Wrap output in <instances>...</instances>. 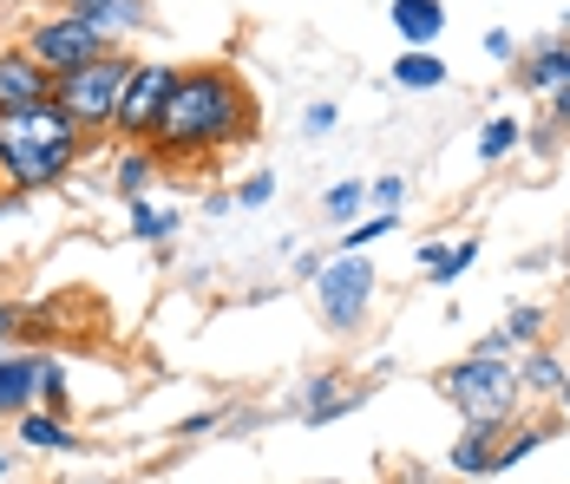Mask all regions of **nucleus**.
Segmentation results:
<instances>
[{"label":"nucleus","mask_w":570,"mask_h":484,"mask_svg":"<svg viewBox=\"0 0 570 484\" xmlns=\"http://www.w3.org/2000/svg\"><path fill=\"white\" fill-rule=\"evenodd\" d=\"M151 131H158L165 151H210V145H224L229 131H243L236 79L229 72H184Z\"/></svg>","instance_id":"1"},{"label":"nucleus","mask_w":570,"mask_h":484,"mask_svg":"<svg viewBox=\"0 0 570 484\" xmlns=\"http://www.w3.org/2000/svg\"><path fill=\"white\" fill-rule=\"evenodd\" d=\"M72 158H79V125H72L53 99L0 111V170H7V184L40 190V184H53Z\"/></svg>","instance_id":"2"},{"label":"nucleus","mask_w":570,"mask_h":484,"mask_svg":"<svg viewBox=\"0 0 570 484\" xmlns=\"http://www.w3.org/2000/svg\"><path fill=\"white\" fill-rule=\"evenodd\" d=\"M518 393H524L518 386V367L512 360H492V354H472V360H459L453 374H446V399H453L472 426H505Z\"/></svg>","instance_id":"3"},{"label":"nucleus","mask_w":570,"mask_h":484,"mask_svg":"<svg viewBox=\"0 0 570 484\" xmlns=\"http://www.w3.org/2000/svg\"><path fill=\"white\" fill-rule=\"evenodd\" d=\"M125 79H131V59H92V66H79V72H66L53 79V106L72 118V125H106L125 99Z\"/></svg>","instance_id":"4"},{"label":"nucleus","mask_w":570,"mask_h":484,"mask_svg":"<svg viewBox=\"0 0 570 484\" xmlns=\"http://www.w3.org/2000/svg\"><path fill=\"white\" fill-rule=\"evenodd\" d=\"M106 40H112V20H79V13H59V20H47V27L33 33V47H27V53L40 59L53 79H66V72H79V66L106 59Z\"/></svg>","instance_id":"5"},{"label":"nucleus","mask_w":570,"mask_h":484,"mask_svg":"<svg viewBox=\"0 0 570 484\" xmlns=\"http://www.w3.org/2000/svg\"><path fill=\"white\" fill-rule=\"evenodd\" d=\"M315 295H322V315H328V327L335 334H347V327L367 315V302H374V263H361V256H335V263H322V275H315Z\"/></svg>","instance_id":"6"},{"label":"nucleus","mask_w":570,"mask_h":484,"mask_svg":"<svg viewBox=\"0 0 570 484\" xmlns=\"http://www.w3.org/2000/svg\"><path fill=\"white\" fill-rule=\"evenodd\" d=\"M171 86H177L171 66H131L112 125H118V131H151V125H158V111H165V99H171Z\"/></svg>","instance_id":"7"},{"label":"nucleus","mask_w":570,"mask_h":484,"mask_svg":"<svg viewBox=\"0 0 570 484\" xmlns=\"http://www.w3.org/2000/svg\"><path fill=\"white\" fill-rule=\"evenodd\" d=\"M40 99H53V72L33 53H0V111L40 106Z\"/></svg>","instance_id":"8"},{"label":"nucleus","mask_w":570,"mask_h":484,"mask_svg":"<svg viewBox=\"0 0 570 484\" xmlns=\"http://www.w3.org/2000/svg\"><path fill=\"white\" fill-rule=\"evenodd\" d=\"M394 27L406 33V47H433L440 40V27H446V7L440 0H394Z\"/></svg>","instance_id":"9"},{"label":"nucleus","mask_w":570,"mask_h":484,"mask_svg":"<svg viewBox=\"0 0 570 484\" xmlns=\"http://www.w3.org/2000/svg\"><path fill=\"white\" fill-rule=\"evenodd\" d=\"M335 379H342V374H322L308 393H302V419H315V426H322V419H335V413H347V406L361 399V386H335Z\"/></svg>","instance_id":"10"},{"label":"nucleus","mask_w":570,"mask_h":484,"mask_svg":"<svg viewBox=\"0 0 570 484\" xmlns=\"http://www.w3.org/2000/svg\"><path fill=\"white\" fill-rule=\"evenodd\" d=\"M492 465H499V426H472L453 445V472L479 478V472H492Z\"/></svg>","instance_id":"11"},{"label":"nucleus","mask_w":570,"mask_h":484,"mask_svg":"<svg viewBox=\"0 0 570 484\" xmlns=\"http://www.w3.org/2000/svg\"><path fill=\"white\" fill-rule=\"evenodd\" d=\"M47 360H0V413H20L27 393H40Z\"/></svg>","instance_id":"12"},{"label":"nucleus","mask_w":570,"mask_h":484,"mask_svg":"<svg viewBox=\"0 0 570 484\" xmlns=\"http://www.w3.org/2000/svg\"><path fill=\"white\" fill-rule=\"evenodd\" d=\"M440 79H446V59L433 53V47H426V53H420V47H406V53H400L394 86H406V92H433Z\"/></svg>","instance_id":"13"},{"label":"nucleus","mask_w":570,"mask_h":484,"mask_svg":"<svg viewBox=\"0 0 570 484\" xmlns=\"http://www.w3.org/2000/svg\"><path fill=\"white\" fill-rule=\"evenodd\" d=\"M420 263L433 269V281H459V275L479 263V236H472V243H453V249H446V243H426V249H420Z\"/></svg>","instance_id":"14"},{"label":"nucleus","mask_w":570,"mask_h":484,"mask_svg":"<svg viewBox=\"0 0 570 484\" xmlns=\"http://www.w3.org/2000/svg\"><path fill=\"white\" fill-rule=\"evenodd\" d=\"M524 86H570V47H544L524 66Z\"/></svg>","instance_id":"15"},{"label":"nucleus","mask_w":570,"mask_h":484,"mask_svg":"<svg viewBox=\"0 0 570 484\" xmlns=\"http://www.w3.org/2000/svg\"><path fill=\"white\" fill-rule=\"evenodd\" d=\"M20 438H27L33 452H66V445H72V432L59 426V413H33V419L20 426Z\"/></svg>","instance_id":"16"},{"label":"nucleus","mask_w":570,"mask_h":484,"mask_svg":"<svg viewBox=\"0 0 570 484\" xmlns=\"http://www.w3.org/2000/svg\"><path fill=\"white\" fill-rule=\"evenodd\" d=\"M518 386H524V393H564V367H558L551 354H531V360L518 367Z\"/></svg>","instance_id":"17"},{"label":"nucleus","mask_w":570,"mask_h":484,"mask_svg":"<svg viewBox=\"0 0 570 484\" xmlns=\"http://www.w3.org/2000/svg\"><path fill=\"white\" fill-rule=\"evenodd\" d=\"M177 229V210H151V204H131V236L138 243H165Z\"/></svg>","instance_id":"18"},{"label":"nucleus","mask_w":570,"mask_h":484,"mask_svg":"<svg viewBox=\"0 0 570 484\" xmlns=\"http://www.w3.org/2000/svg\"><path fill=\"white\" fill-rule=\"evenodd\" d=\"M512 145H518V118H492V125L479 131V158H485V164H499Z\"/></svg>","instance_id":"19"},{"label":"nucleus","mask_w":570,"mask_h":484,"mask_svg":"<svg viewBox=\"0 0 570 484\" xmlns=\"http://www.w3.org/2000/svg\"><path fill=\"white\" fill-rule=\"evenodd\" d=\"M387 229H400V216H394V210H381L374 223H354V229H347V243H342V249H347V256H361V249H367V243H381Z\"/></svg>","instance_id":"20"},{"label":"nucleus","mask_w":570,"mask_h":484,"mask_svg":"<svg viewBox=\"0 0 570 484\" xmlns=\"http://www.w3.org/2000/svg\"><path fill=\"white\" fill-rule=\"evenodd\" d=\"M538 327H544V308H531V302H524V308H512V322L499 327V334L524 347V340H538Z\"/></svg>","instance_id":"21"},{"label":"nucleus","mask_w":570,"mask_h":484,"mask_svg":"<svg viewBox=\"0 0 570 484\" xmlns=\"http://www.w3.org/2000/svg\"><path fill=\"white\" fill-rule=\"evenodd\" d=\"M145 177H151V158H145V151H131V158L118 164V190H125L131 204H138V190H145Z\"/></svg>","instance_id":"22"},{"label":"nucleus","mask_w":570,"mask_h":484,"mask_svg":"<svg viewBox=\"0 0 570 484\" xmlns=\"http://www.w3.org/2000/svg\"><path fill=\"white\" fill-rule=\"evenodd\" d=\"M335 118H342V111H335L328 99H322V106H308V111H302V131H308V138H328V131H335Z\"/></svg>","instance_id":"23"},{"label":"nucleus","mask_w":570,"mask_h":484,"mask_svg":"<svg viewBox=\"0 0 570 484\" xmlns=\"http://www.w3.org/2000/svg\"><path fill=\"white\" fill-rule=\"evenodd\" d=\"M538 445H544V432H518L512 445H499V465H492V472H505V465H518V458H524V452H538Z\"/></svg>","instance_id":"24"},{"label":"nucleus","mask_w":570,"mask_h":484,"mask_svg":"<svg viewBox=\"0 0 570 484\" xmlns=\"http://www.w3.org/2000/svg\"><path fill=\"white\" fill-rule=\"evenodd\" d=\"M269 197H276V177H269V170H263V177H249V184L236 190V204H249V210H256V204H269Z\"/></svg>","instance_id":"25"},{"label":"nucleus","mask_w":570,"mask_h":484,"mask_svg":"<svg viewBox=\"0 0 570 484\" xmlns=\"http://www.w3.org/2000/svg\"><path fill=\"white\" fill-rule=\"evenodd\" d=\"M361 210V184H335L328 190V216H354Z\"/></svg>","instance_id":"26"},{"label":"nucleus","mask_w":570,"mask_h":484,"mask_svg":"<svg viewBox=\"0 0 570 484\" xmlns=\"http://www.w3.org/2000/svg\"><path fill=\"white\" fill-rule=\"evenodd\" d=\"M66 7H72L79 20H112L118 13V0H66Z\"/></svg>","instance_id":"27"},{"label":"nucleus","mask_w":570,"mask_h":484,"mask_svg":"<svg viewBox=\"0 0 570 484\" xmlns=\"http://www.w3.org/2000/svg\"><path fill=\"white\" fill-rule=\"evenodd\" d=\"M40 393L53 399V413L66 406V379H59V367H53V360H47V374H40Z\"/></svg>","instance_id":"28"},{"label":"nucleus","mask_w":570,"mask_h":484,"mask_svg":"<svg viewBox=\"0 0 570 484\" xmlns=\"http://www.w3.org/2000/svg\"><path fill=\"white\" fill-rule=\"evenodd\" d=\"M400 190H406L400 177H381V184H374V204H381V210H394V204H400Z\"/></svg>","instance_id":"29"},{"label":"nucleus","mask_w":570,"mask_h":484,"mask_svg":"<svg viewBox=\"0 0 570 484\" xmlns=\"http://www.w3.org/2000/svg\"><path fill=\"white\" fill-rule=\"evenodd\" d=\"M485 53H492V59H512V33H505V27H499V33H485Z\"/></svg>","instance_id":"30"},{"label":"nucleus","mask_w":570,"mask_h":484,"mask_svg":"<svg viewBox=\"0 0 570 484\" xmlns=\"http://www.w3.org/2000/svg\"><path fill=\"white\" fill-rule=\"evenodd\" d=\"M558 118L570 125V86H558Z\"/></svg>","instance_id":"31"},{"label":"nucleus","mask_w":570,"mask_h":484,"mask_svg":"<svg viewBox=\"0 0 570 484\" xmlns=\"http://www.w3.org/2000/svg\"><path fill=\"white\" fill-rule=\"evenodd\" d=\"M0 334H13V315H7V308H0Z\"/></svg>","instance_id":"32"},{"label":"nucleus","mask_w":570,"mask_h":484,"mask_svg":"<svg viewBox=\"0 0 570 484\" xmlns=\"http://www.w3.org/2000/svg\"><path fill=\"white\" fill-rule=\"evenodd\" d=\"M558 399H564V413H570V379H564V393H558Z\"/></svg>","instance_id":"33"},{"label":"nucleus","mask_w":570,"mask_h":484,"mask_svg":"<svg viewBox=\"0 0 570 484\" xmlns=\"http://www.w3.org/2000/svg\"><path fill=\"white\" fill-rule=\"evenodd\" d=\"M7 465H13V458H7V452H0V478H7Z\"/></svg>","instance_id":"34"},{"label":"nucleus","mask_w":570,"mask_h":484,"mask_svg":"<svg viewBox=\"0 0 570 484\" xmlns=\"http://www.w3.org/2000/svg\"><path fill=\"white\" fill-rule=\"evenodd\" d=\"M0 210H7V204H0Z\"/></svg>","instance_id":"35"}]
</instances>
